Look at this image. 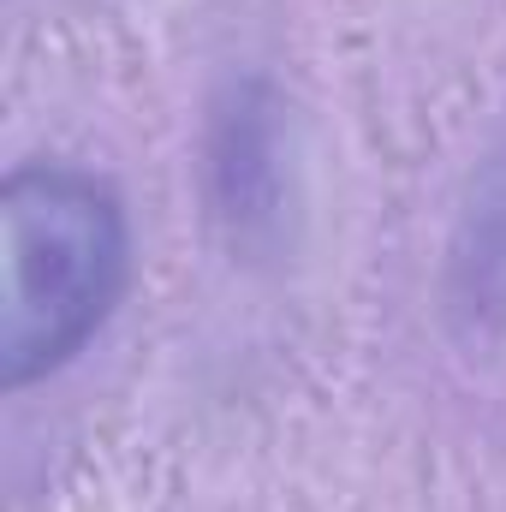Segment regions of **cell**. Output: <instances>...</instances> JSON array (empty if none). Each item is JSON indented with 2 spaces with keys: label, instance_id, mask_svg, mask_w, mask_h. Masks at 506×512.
<instances>
[{
  "label": "cell",
  "instance_id": "obj_1",
  "mask_svg": "<svg viewBox=\"0 0 506 512\" xmlns=\"http://www.w3.org/2000/svg\"><path fill=\"white\" fill-rule=\"evenodd\" d=\"M120 197L78 167H18L0 191V376L30 387L72 364L126 292Z\"/></svg>",
  "mask_w": 506,
  "mask_h": 512
},
{
  "label": "cell",
  "instance_id": "obj_2",
  "mask_svg": "<svg viewBox=\"0 0 506 512\" xmlns=\"http://www.w3.org/2000/svg\"><path fill=\"white\" fill-rule=\"evenodd\" d=\"M459 280L471 310H506V173L471 203L465 245H459Z\"/></svg>",
  "mask_w": 506,
  "mask_h": 512
}]
</instances>
